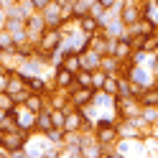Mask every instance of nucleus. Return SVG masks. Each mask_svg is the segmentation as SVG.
Returning <instances> with one entry per match:
<instances>
[{"label": "nucleus", "instance_id": "nucleus-1", "mask_svg": "<svg viewBox=\"0 0 158 158\" xmlns=\"http://www.w3.org/2000/svg\"><path fill=\"white\" fill-rule=\"evenodd\" d=\"M117 123L115 120H97V125H94V140L100 143V145H105V148H110V145H115L117 143Z\"/></svg>", "mask_w": 158, "mask_h": 158}, {"label": "nucleus", "instance_id": "nucleus-2", "mask_svg": "<svg viewBox=\"0 0 158 158\" xmlns=\"http://www.w3.org/2000/svg\"><path fill=\"white\" fill-rule=\"evenodd\" d=\"M28 133H31V130H23V127L5 130V133H0V145H3L8 153L18 151V148H26V143H28Z\"/></svg>", "mask_w": 158, "mask_h": 158}, {"label": "nucleus", "instance_id": "nucleus-3", "mask_svg": "<svg viewBox=\"0 0 158 158\" xmlns=\"http://www.w3.org/2000/svg\"><path fill=\"white\" fill-rule=\"evenodd\" d=\"M112 107L117 112V120H127V117L140 115V102H138V97H115Z\"/></svg>", "mask_w": 158, "mask_h": 158}, {"label": "nucleus", "instance_id": "nucleus-4", "mask_svg": "<svg viewBox=\"0 0 158 158\" xmlns=\"http://www.w3.org/2000/svg\"><path fill=\"white\" fill-rule=\"evenodd\" d=\"M94 89L92 87H77V84H72L69 87V102H72L74 107H79V110H84V107H89L92 102H94Z\"/></svg>", "mask_w": 158, "mask_h": 158}, {"label": "nucleus", "instance_id": "nucleus-5", "mask_svg": "<svg viewBox=\"0 0 158 158\" xmlns=\"http://www.w3.org/2000/svg\"><path fill=\"white\" fill-rule=\"evenodd\" d=\"M46 21H44V15H41V10H36V13H31L26 18V33H28V41H33V44H38V38H41V33L46 31Z\"/></svg>", "mask_w": 158, "mask_h": 158}, {"label": "nucleus", "instance_id": "nucleus-6", "mask_svg": "<svg viewBox=\"0 0 158 158\" xmlns=\"http://www.w3.org/2000/svg\"><path fill=\"white\" fill-rule=\"evenodd\" d=\"M41 15H44V21H46L48 28H59V26H61V5H59L56 0H51V3L44 8Z\"/></svg>", "mask_w": 158, "mask_h": 158}, {"label": "nucleus", "instance_id": "nucleus-7", "mask_svg": "<svg viewBox=\"0 0 158 158\" xmlns=\"http://www.w3.org/2000/svg\"><path fill=\"white\" fill-rule=\"evenodd\" d=\"M79 59H82V69H89V72H94V69H100V61H102V54H97L94 48L84 46L82 51H79Z\"/></svg>", "mask_w": 158, "mask_h": 158}, {"label": "nucleus", "instance_id": "nucleus-8", "mask_svg": "<svg viewBox=\"0 0 158 158\" xmlns=\"http://www.w3.org/2000/svg\"><path fill=\"white\" fill-rule=\"evenodd\" d=\"M74 84V72L64 69L61 64H56V72H54V87L56 89H69Z\"/></svg>", "mask_w": 158, "mask_h": 158}, {"label": "nucleus", "instance_id": "nucleus-9", "mask_svg": "<svg viewBox=\"0 0 158 158\" xmlns=\"http://www.w3.org/2000/svg\"><path fill=\"white\" fill-rule=\"evenodd\" d=\"M51 127H54V120H51V107L46 105L44 110H41V112L36 115V123H33V130L44 135V133H48V130H51Z\"/></svg>", "mask_w": 158, "mask_h": 158}, {"label": "nucleus", "instance_id": "nucleus-10", "mask_svg": "<svg viewBox=\"0 0 158 158\" xmlns=\"http://www.w3.org/2000/svg\"><path fill=\"white\" fill-rule=\"evenodd\" d=\"M100 69L105 74H110V77H120V69H123V61L117 56H112V54H105L102 56V61H100Z\"/></svg>", "mask_w": 158, "mask_h": 158}, {"label": "nucleus", "instance_id": "nucleus-11", "mask_svg": "<svg viewBox=\"0 0 158 158\" xmlns=\"http://www.w3.org/2000/svg\"><path fill=\"white\" fill-rule=\"evenodd\" d=\"M138 102H140V107H158V82L148 84L143 94L138 97Z\"/></svg>", "mask_w": 158, "mask_h": 158}, {"label": "nucleus", "instance_id": "nucleus-12", "mask_svg": "<svg viewBox=\"0 0 158 158\" xmlns=\"http://www.w3.org/2000/svg\"><path fill=\"white\" fill-rule=\"evenodd\" d=\"M77 23H79V31H82L84 36H92V33H97L100 31V21L92 15V13H87V15H82V18H77Z\"/></svg>", "mask_w": 158, "mask_h": 158}, {"label": "nucleus", "instance_id": "nucleus-13", "mask_svg": "<svg viewBox=\"0 0 158 158\" xmlns=\"http://www.w3.org/2000/svg\"><path fill=\"white\" fill-rule=\"evenodd\" d=\"M23 105H26L33 115H38V112H41L44 107L48 105V97H46V94H38V92H31V94L26 97V102H23Z\"/></svg>", "mask_w": 158, "mask_h": 158}, {"label": "nucleus", "instance_id": "nucleus-14", "mask_svg": "<svg viewBox=\"0 0 158 158\" xmlns=\"http://www.w3.org/2000/svg\"><path fill=\"white\" fill-rule=\"evenodd\" d=\"M59 64H61L64 69H69V72H79V69H82V59H79V51H66L64 56H61V61H59Z\"/></svg>", "mask_w": 158, "mask_h": 158}, {"label": "nucleus", "instance_id": "nucleus-15", "mask_svg": "<svg viewBox=\"0 0 158 158\" xmlns=\"http://www.w3.org/2000/svg\"><path fill=\"white\" fill-rule=\"evenodd\" d=\"M44 138L48 143H54V145H61L64 138H66V130H64V127H51L48 133H44Z\"/></svg>", "mask_w": 158, "mask_h": 158}, {"label": "nucleus", "instance_id": "nucleus-16", "mask_svg": "<svg viewBox=\"0 0 158 158\" xmlns=\"http://www.w3.org/2000/svg\"><path fill=\"white\" fill-rule=\"evenodd\" d=\"M0 48L3 51H13L15 48V38H13V33L8 28H0Z\"/></svg>", "mask_w": 158, "mask_h": 158}, {"label": "nucleus", "instance_id": "nucleus-17", "mask_svg": "<svg viewBox=\"0 0 158 158\" xmlns=\"http://www.w3.org/2000/svg\"><path fill=\"white\" fill-rule=\"evenodd\" d=\"M74 84L77 87H92V72L89 69H79L74 74Z\"/></svg>", "mask_w": 158, "mask_h": 158}, {"label": "nucleus", "instance_id": "nucleus-18", "mask_svg": "<svg viewBox=\"0 0 158 158\" xmlns=\"http://www.w3.org/2000/svg\"><path fill=\"white\" fill-rule=\"evenodd\" d=\"M100 92L110 94V97H117V77H110V74H107V77H105V84H102V89H100Z\"/></svg>", "mask_w": 158, "mask_h": 158}, {"label": "nucleus", "instance_id": "nucleus-19", "mask_svg": "<svg viewBox=\"0 0 158 158\" xmlns=\"http://www.w3.org/2000/svg\"><path fill=\"white\" fill-rule=\"evenodd\" d=\"M13 127H18V120H15V112H8L3 120H0V133L5 130H13Z\"/></svg>", "mask_w": 158, "mask_h": 158}, {"label": "nucleus", "instance_id": "nucleus-20", "mask_svg": "<svg viewBox=\"0 0 158 158\" xmlns=\"http://www.w3.org/2000/svg\"><path fill=\"white\" fill-rule=\"evenodd\" d=\"M105 72H102V69H94V72H92V89L94 92H100L102 89V84H105Z\"/></svg>", "mask_w": 158, "mask_h": 158}, {"label": "nucleus", "instance_id": "nucleus-21", "mask_svg": "<svg viewBox=\"0 0 158 158\" xmlns=\"http://www.w3.org/2000/svg\"><path fill=\"white\" fill-rule=\"evenodd\" d=\"M0 107H5V110H13V107H15V100H13V97H10V92H0Z\"/></svg>", "mask_w": 158, "mask_h": 158}, {"label": "nucleus", "instance_id": "nucleus-22", "mask_svg": "<svg viewBox=\"0 0 158 158\" xmlns=\"http://www.w3.org/2000/svg\"><path fill=\"white\" fill-rule=\"evenodd\" d=\"M102 8H107V10H120V5H123V0H97Z\"/></svg>", "mask_w": 158, "mask_h": 158}, {"label": "nucleus", "instance_id": "nucleus-23", "mask_svg": "<svg viewBox=\"0 0 158 158\" xmlns=\"http://www.w3.org/2000/svg\"><path fill=\"white\" fill-rule=\"evenodd\" d=\"M31 3L36 5V10H44V8H46L48 3H51V0H31Z\"/></svg>", "mask_w": 158, "mask_h": 158}, {"label": "nucleus", "instance_id": "nucleus-24", "mask_svg": "<svg viewBox=\"0 0 158 158\" xmlns=\"http://www.w3.org/2000/svg\"><path fill=\"white\" fill-rule=\"evenodd\" d=\"M8 112H10V110H5V107H0V120H3V117H5Z\"/></svg>", "mask_w": 158, "mask_h": 158}, {"label": "nucleus", "instance_id": "nucleus-25", "mask_svg": "<svg viewBox=\"0 0 158 158\" xmlns=\"http://www.w3.org/2000/svg\"><path fill=\"white\" fill-rule=\"evenodd\" d=\"M0 59H3V48H0Z\"/></svg>", "mask_w": 158, "mask_h": 158}, {"label": "nucleus", "instance_id": "nucleus-26", "mask_svg": "<svg viewBox=\"0 0 158 158\" xmlns=\"http://www.w3.org/2000/svg\"><path fill=\"white\" fill-rule=\"evenodd\" d=\"M156 82H158V79H156Z\"/></svg>", "mask_w": 158, "mask_h": 158}]
</instances>
